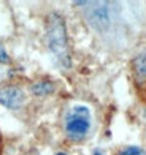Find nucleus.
Masks as SVG:
<instances>
[{
    "mask_svg": "<svg viewBox=\"0 0 146 155\" xmlns=\"http://www.w3.org/2000/svg\"><path fill=\"white\" fill-rule=\"evenodd\" d=\"M32 94L33 95H37V97H45V95H49L53 90H54V84L51 81H37V82H33L32 84Z\"/></svg>",
    "mask_w": 146,
    "mask_h": 155,
    "instance_id": "6",
    "label": "nucleus"
},
{
    "mask_svg": "<svg viewBox=\"0 0 146 155\" xmlns=\"http://www.w3.org/2000/svg\"><path fill=\"white\" fill-rule=\"evenodd\" d=\"M92 155H105V152L100 150V149H95V150L92 152Z\"/></svg>",
    "mask_w": 146,
    "mask_h": 155,
    "instance_id": "9",
    "label": "nucleus"
},
{
    "mask_svg": "<svg viewBox=\"0 0 146 155\" xmlns=\"http://www.w3.org/2000/svg\"><path fill=\"white\" fill-rule=\"evenodd\" d=\"M46 45L62 68H70L72 57L70 46H68L67 24L64 16L56 11L49 13L46 18Z\"/></svg>",
    "mask_w": 146,
    "mask_h": 155,
    "instance_id": "1",
    "label": "nucleus"
},
{
    "mask_svg": "<svg viewBox=\"0 0 146 155\" xmlns=\"http://www.w3.org/2000/svg\"><path fill=\"white\" fill-rule=\"evenodd\" d=\"M56 155H67L65 152H59V153H56Z\"/></svg>",
    "mask_w": 146,
    "mask_h": 155,
    "instance_id": "10",
    "label": "nucleus"
},
{
    "mask_svg": "<svg viewBox=\"0 0 146 155\" xmlns=\"http://www.w3.org/2000/svg\"><path fill=\"white\" fill-rule=\"evenodd\" d=\"M132 78L141 97H146V51L135 55L132 60Z\"/></svg>",
    "mask_w": 146,
    "mask_h": 155,
    "instance_id": "5",
    "label": "nucleus"
},
{
    "mask_svg": "<svg viewBox=\"0 0 146 155\" xmlns=\"http://www.w3.org/2000/svg\"><path fill=\"white\" fill-rule=\"evenodd\" d=\"M10 62V55L6 52L5 46L2 45V41H0V63H8Z\"/></svg>",
    "mask_w": 146,
    "mask_h": 155,
    "instance_id": "8",
    "label": "nucleus"
},
{
    "mask_svg": "<svg viewBox=\"0 0 146 155\" xmlns=\"http://www.w3.org/2000/svg\"><path fill=\"white\" fill-rule=\"evenodd\" d=\"M119 155H146L143 149H140V147H137V146H129L126 147V149H122L119 152Z\"/></svg>",
    "mask_w": 146,
    "mask_h": 155,
    "instance_id": "7",
    "label": "nucleus"
},
{
    "mask_svg": "<svg viewBox=\"0 0 146 155\" xmlns=\"http://www.w3.org/2000/svg\"><path fill=\"white\" fill-rule=\"evenodd\" d=\"M65 135L72 141H81L91 130V111L84 104H76L70 108L64 120Z\"/></svg>",
    "mask_w": 146,
    "mask_h": 155,
    "instance_id": "2",
    "label": "nucleus"
},
{
    "mask_svg": "<svg viewBox=\"0 0 146 155\" xmlns=\"http://www.w3.org/2000/svg\"><path fill=\"white\" fill-rule=\"evenodd\" d=\"M25 101V94L19 86L6 84L0 87V104L8 109H19Z\"/></svg>",
    "mask_w": 146,
    "mask_h": 155,
    "instance_id": "4",
    "label": "nucleus"
},
{
    "mask_svg": "<svg viewBox=\"0 0 146 155\" xmlns=\"http://www.w3.org/2000/svg\"><path fill=\"white\" fill-rule=\"evenodd\" d=\"M108 2H87V22L97 32H107L111 25V11Z\"/></svg>",
    "mask_w": 146,
    "mask_h": 155,
    "instance_id": "3",
    "label": "nucleus"
}]
</instances>
